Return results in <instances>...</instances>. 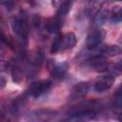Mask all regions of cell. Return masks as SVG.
Masks as SVG:
<instances>
[{"mask_svg":"<svg viewBox=\"0 0 122 122\" xmlns=\"http://www.w3.org/2000/svg\"><path fill=\"white\" fill-rule=\"evenodd\" d=\"M100 111L101 106L97 101H85L72 107L68 115L73 120H91L94 119Z\"/></svg>","mask_w":122,"mask_h":122,"instance_id":"6da1fadb","label":"cell"},{"mask_svg":"<svg viewBox=\"0 0 122 122\" xmlns=\"http://www.w3.org/2000/svg\"><path fill=\"white\" fill-rule=\"evenodd\" d=\"M11 28L14 34L21 42V44L24 47H26L28 45L29 34H30V23L26 11L21 10L16 16L12 18Z\"/></svg>","mask_w":122,"mask_h":122,"instance_id":"7a4b0ae2","label":"cell"},{"mask_svg":"<svg viewBox=\"0 0 122 122\" xmlns=\"http://www.w3.org/2000/svg\"><path fill=\"white\" fill-rule=\"evenodd\" d=\"M77 44V38L73 32L59 34L51 46V53H57L72 49Z\"/></svg>","mask_w":122,"mask_h":122,"instance_id":"3957f363","label":"cell"},{"mask_svg":"<svg viewBox=\"0 0 122 122\" xmlns=\"http://www.w3.org/2000/svg\"><path fill=\"white\" fill-rule=\"evenodd\" d=\"M85 63L90 69L97 72H106L109 70V62L107 60V57L97 51L96 53L89 56V58L85 61Z\"/></svg>","mask_w":122,"mask_h":122,"instance_id":"277c9868","label":"cell"},{"mask_svg":"<svg viewBox=\"0 0 122 122\" xmlns=\"http://www.w3.org/2000/svg\"><path fill=\"white\" fill-rule=\"evenodd\" d=\"M58 116V112L51 109H38L30 112L26 116V120L28 121H51L56 119Z\"/></svg>","mask_w":122,"mask_h":122,"instance_id":"5b68a950","label":"cell"},{"mask_svg":"<svg viewBox=\"0 0 122 122\" xmlns=\"http://www.w3.org/2000/svg\"><path fill=\"white\" fill-rule=\"evenodd\" d=\"M105 36H106V32L101 28H95L92 30H91L86 39L87 49L92 51L97 50L101 46Z\"/></svg>","mask_w":122,"mask_h":122,"instance_id":"8992f818","label":"cell"},{"mask_svg":"<svg viewBox=\"0 0 122 122\" xmlns=\"http://www.w3.org/2000/svg\"><path fill=\"white\" fill-rule=\"evenodd\" d=\"M51 88V82L48 79H42L32 82L30 85L27 93L32 98H38L43 94H45L47 92H49Z\"/></svg>","mask_w":122,"mask_h":122,"instance_id":"52a82bcc","label":"cell"},{"mask_svg":"<svg viewBox=\"0 0 122 122\" xmlns=\"http://www.w3.org/2000/svg\"><path fill=\"white\" fill-rule=\"evenodd\" d=\"M48 69L50 74L54 79H63L68 72V64L66 62H58L56 60H51L48 63Z\"/></svg>","mask_w":122,"mask_h":122,"instance_id":"ba28073f","label":"cell"},{"mask_svg":"<svg viewBox=\"0 0 122 122\" xmlns=\"http://www.w3.org/2000/svg\"><path fill=\"white\" fill-rule=\"evenodd\" d=\"M71 5H72V0H65L58 8V10L53 18V21L59 30L62 28V26L67 18V15L71 8Z\"/></svg>","mask_w":122,"mask_h":122,"instance_id":"9c48e42d","label":"cell"},{"mask_svg":"<svg viewBox=\"0 0 122 122\" xmlns=\"http://www.w3.org/2000/svg\"><path fill=\"white\" fill-rule=\"evenodd\" d=\"M115 78H116V76L113 73H108V74L101 76L100 78H98L95 81V83L93 85L94 91L97 92H104L109 91L112 88Z\"/></svg>","mask_w":122,"mask_h":122,"instance_id":"30bf717a","label":"cell"},{"mask_svg":"<svg viewBox=\"0 0 122 122\" xmlns=\"http://www.w3.org/2000/svg\"><path fill=\"white\" fill-rule=\"evenodd\" d=\"M89 90H90L89 82H79L76 85H74L73 88L71 89L69 98L71 101H76V100L83 99L88 94Z\"/></svg>","mask_w":122,"mask_h":122,"instance_id":"8fae6325","label":"cell"},{"mask_svg":"<svg viewBox=\"0 0 122 122\" xmlns=\"http://www.w3.org/2000/svg\"><path fill=\"white\" fill-rule=\"evenodd\" d=\"M95 51L106 57H110L120 54L122 52V48L116 45H105V46H100Z\"/></svg>","mask_w":122,"mask_h":122,"instance_id":"7c38bea8","label":"cell"},{"mask_svg":"<svg viewBox=\"0 0 122 122\" xmlns=\"http://www.w3.org/2000/svg\"><path fill=\"white\" fill-rule=\"evenodd\" d=\"M112 14L110 13L109 10H105V9H101L96 12L95 15V21L98 25H102L104 24L109 18H111Z\"/></svg>","mask_w":122,"mask_h":122,"instance_id":"4fadbf2b","label":"cell"},{"mask_svg":"<svg viewBox=\"0 0 122 122\" xmlns=\"http://www.w3.org/2000/svg\"><path fill=\"white\" fill-rule=\"evenodd\" d=\"M23 74H24V70H23L21 65L16 64V65H14L12 67L11 75H12V79H13L14 82L19 83L23 78Z\"/></svg>","mask_w":122,"mask_h":122,"instance_id":"5bb4252c","label":"cell"},{"mask_svg":"<svg viewBox=\"0 0 122 122\" xmlns=\"http://www.w3.org/2000/svg\"><path fill=\"white\" fill-rule=\"evenodd\" d=\"M111 21L112 23H119L122 22V8L119 10H116L113 13H112Z\"/></svg>","mask_w":122,"mask_h":122,"instance_id":"9a60e30c","label":"cell"},{"mask_svg":"<svg viewBox=\"0 0 122 122\" xmlns=\"http://www.w3.org/2000/svg\"><path fill=\"white\" fill-rule=\"evenodd\" d=\"M1 3L5 7H7L8 10H11L14 5V0H1Z\"/></svg>","mask_w":122,"mask_h":122,"instance_id":"2e32d148","label":"cell"},{"mask_svg":"<svg viewBox=\"0 0 122 122\" xmlns=\"http://www.w3.org/2000/svg\"><path fill=\"white\" fill-rule=\"evenodd\" d=\"M51 5L54 7V8H59L60 5L64 2L63 0H51Z\"/></svg>","mask_w":122,"mask_h":122,"instance_id":"e0dca14e","label":"cell"},{"mask_svg":"<svg viewBox=\"0 0 122 122\" xmlns=\"http://www.w3.org/2000/svg\"><path fill=\"white\" fill-rule=\"evenodd\" d=\"M114 70L115 71H119V72H122V60H120L118 63H116L115 64V66H114Z\"/></svg>","mask_w":122,"mask_h":122,"instance_id":"ac0fdd59","label":"cell"},{"mask_svg":"<svg viewBox=\"0 0 122 122\" xmlns=\"http://www.w3.org/2000/svg\"><path fill=\"white\" fill-rule=\"evenodd\" d=\"M118 90H120V91H122V84H121V86L119 87V89H118Z\"/></svg>","mask_w":122,"mask_h":122,"instance_id":"d6986e66","label":"cell"},{"mask_svg":"<svg viewBox=\"0 0 122 122\" xmlns=\"http://www.w3.org/2000/svg\"><path fill=\"white\" fill-rule=\"evenodd\" d=\"M120 43L122 44V35H121V38H120Z\"/></svg>","mask_w":122,"mask_h":122,"instance_id":"ffe728a7","label":"cell"},{"mask_svg":"<svg viewBox=\"0 0 122 122\" xmlns=\"http://www.w3.org/2000/svg\"><path fill=\"white\" fill-rule=\"evenodd\" d=\"M111 1H121L122 2V0H111Z\"/></svg>","mask_w":122,"mask_h":122,"instance_id":"44dd1931","label":"cell"},{"mask_svg":"<svg viewBox=\"0 0 122 122\" xmlns=\"http://www.w3.org/2000/svg\"><path fill=\"white\" fill-rule=\"evenodd\" d=\"M30 2H34V0H29Z\"/></svg>","mask_w":122,"mask_h":122,"instance_id":"7402d4cb","label":"cell"}]
</instances>
